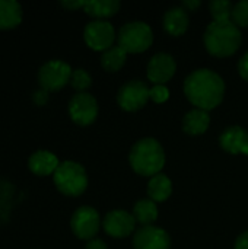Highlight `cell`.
I'll list each match as a JSON object with an SVG mask.
<instances>
[{"mask_svg":"<svg viewBox=\"0 0 248 249\" xmlns=\"http://www.w3.org/2000/svg\"><path fill=\"white\" fill-rule=\"evenodd\" d=\"M170 98V90L165 85H155L151 89V99L156 104H162L165 101H168Z\"/></svg>","mask_w":248,"mask_h":249,"instance_id":"obj_26","label":"cell"},{"mask_svg":"<svg viewBox=\"0 0 248 249\" xmlns=\"http://www.w3.org/2000/svg\"><path fill=\"white\" fill-rule=\"evenodd\" d=\"M133 217L142 226H152L158 219V207L152 200H140L133 207Z\"/></svg>","mask_w":248,"mask_h":249,"instance_id":"obj_21","label":"cell"},{"mask_svg":"<svg viewBox=\"0 0 248 249\" xmlns=\"http://www.w3.org/2000/svg\"><path fill=\"white\" fill-rule=\"evenodd\" d=\"M238 28L240 26H248V0L238 1L237 4H234V10H232V19H231Z\"/></svg>","mask_w":248,"mask_h":249,"instance_id":"obj_25","label":"cell"},{"mask_svg":"<svg viewBox=\"0 0 248 249\" xmlns=\"http://www.w3.org/2000/svg\"><path fill=\"white\" fill-rule=\"evenodd\" d=\"M99 225H101V219L98 212L89 206L79 207L73 213L70 220L73 233L79 239H88V241L95 238V235L99 231Z\"/></svg>","mask_w":248,"mask_h":249,"instance_id":"obj_9","label":"cell"},{"mask_svg":"<svg viewBox=\"0 0 248 249\" xmlns=\"http://www.w3.org/2000/svg\"><path fill=\"white\" fill-rule=\"evenodd\" d=\"M171 193H172V184L167 175L158 174L151 178V181L148 184L149 200H152L155 203L165 201L167 198H170Z\"/></svg>","mask_w":248,"mask_h":249,"instance_id":"obj_20","label":"cell"},{"mask_svg":"<svg viewBox=\"0 0 248 249\" xmlns=\"http://www.w3.org/2000/svg\"><path fill=\"white\" fill-rule=\"evenodd\" d=\"M54 184L61 194L77 197L88 187L86 171L77 162L66 160L60 163L57 171L54 172Z\"/></svg>","mask_w":248,"mask_h":249,"instance_id":"obj_4","label":"cell"},{"mask_svg":"<svg viewBox=\"0 0 248 249\" xmlns=\"http://www.w3.org/2000/svg\"><path fill=\"white\" fill-rule=\"evenodd\" d=\"M22 20V7L15 0H0V29H12Z\"/></svg>","mask_w":248,"mask_h":249,"instance_id":"obj_18","label":"cell"},{"mask_svg":"<svg viewBox=\"0 0 248 249\" xmlns=\"http://www.w3.org/2000/svg\"><path fill=\"white\" fill-rule=\"evenodd\" d=\"M91 83H92V79H91V76H89V73L86 70H83V69L73 70L72 77H70V85L76 90H79V93L85 92L91 86Z\"/></svg>","mask_w":248,"mask_h":249,"instance_id":"obj_24","label":"cell"},{"mask_svg":"<svg viewBox=\"0 0 248 249\" xmlns=\"http://www.w3.org/2000/svg\"><path fill=\"white\" fill-rule=\"evenodd\" d=\"M177 64L172 55L167 53H159L153 55L148 64V79L153 85H165L174 73H175Z\"/></svg>","mask_w":248,"mask_h":249,"instance_id":"obj_13","label":"cell"},{"mask_svg":"<svg viewBox=\"0 0 248 249\" xmlns=\"http://www.w3.org/2000/svg\"><path fill=\"white\" fill-rule=\"evenodd\" d=\"M209 9L213 16V22H225L232 19L234 4L228 0H213L209 3Z\"/></svg>","mask_w":248,"mask_h":249,"instance_id":"obj_23","label":"cell"},{"mask_svg":"<svg viewBox=\"0 0 248 249\" xmlns=\"http://www.w3.org/2000/svg\"><path fill=\"white\" fill-rule=\"evenodd\" d=\"M183 6L187 7V9H190V10H194V9H197L200 6V1L199 0H186L183 3Z\"/></svg>","mask_w":248,"mask_h":249,"instance_id":"obj_32","label":"cell"},{"mask_svg":"<svg viewBox=\"0 0 248 249\" xmlns=\"http://www.w3.org/2000/svg\"><path fill=\"white\" fill-rule=\"evenodd\" d=\"M238 71L241 74V77L244 80L248 82V51L243 55V58L240 60V64H238Z\"/></svg>","mask_w":248,"mask_h":249,"instance_id":"obj_27","label":"cell"},{"mask_svg":"<svg viewBox=\"0 0 248 249\" xmlns=\"http://www.w3.org/2000/svg\"><path fill=\"white\" fill-rule=\"evenodd\" d=\"M102 226L113 238H127L134 231L136 219L126 210H113L104 217Z\"/></svg>","mask_w":248,"mask_h":249,"instance_id":"obj_11","label":"cell"},{"mask_svg":"<svg viewBox=\"0 0 248 249\" xmlns=\"http://www.w3.org/2000/svg\"><path fill=\"white\" fill-rule=\"evenodd\" d=\"M85 3L86 1H83V0H72V1L70 0H64V1H61V6L69 9V10H76V9L85 7Z\"/></svg>","mask_w":248,"mask_h":249,"instance_id":"obj_29","label":"cell"},{"mask_svg":"<svg viewBox=\"0 0 248 249\" xmlns=\"http://www.w3.org/2000/svg\"><path fill=\"white\" fill-rule=\"evenodd\" d=\"M149 99H151V89L142 80H130L124 83L117 93L118 105L129 112L142 109Z\"/></svg>","mask_w":248,"mask_h":249,"instance_id":"obj_7","label":"cell"},{"mask_svg":"<svg viewBox=\"0 0 248 249\" xmlns=\"http://www.w3.org/2000/svg\"><path fill=\"white\" fill-rule=\"evenodd\" d=\"M235 249H248V231L241 233L235 241Z\"/></svg>","mask_w":248,"mask_h":249,"instance_id":"obj_30","label":"cell"},{"mask_svg":"<svg viewBox=\"0 0 248 249\" xmlns=\"http://www.w3.org/2000/svg\"><path fill=\"white\" fill-rule=\"evenodd\" d=\"M184 93L197 109L209 112L222 102L225 82L218 73L209 69H199L187 76L184 82Z\"/></svg>","mask_w":248,"mask_h":249,"instance_id":"obj_1","label":"cell"},{"mask_svg":"<svg viewBox=\"0 0 248 249\" xmlns=\"http://www.w3.org/2000/svg\"><path fill=\"white\" fill-rule=\"evenodd\" d=\"M221 147L231 155H248V133L238 125L228 127L219 137Z\"/></svg>","mask_w":248,"mask_h":249,"instance_id":"obj_14","label":"cell"},{"mask_svg":"<svg viewBox=\"0 0 248 249\" xmlns=\"http://www.w3.org/2000/svg\"><path fill=\"white\" fill-rule=\"evenodd\" d=\"M72 69L67 63L61 60H51L41 66L38 71V82L41 85V89L47 92L60 90L66 83L70 82L72 77Z\"/></svg>","mask_w":248,"mask_h":249,"instance_id":"obj_6","label":"cell"},{"mask_svg":"<svg viewBox=\"0 0 248 249\" xmlns=\"http://www.w3.org/2000/svg\"><path fill=\"white\" fill-rule=\"evenodd\" d=\"M127 54L129 53L120 45H113L110 50L104 51L101 57V64L107 71H117L124 66Z\"/></svg>","mask_w":248,"mask_h":249,"instance_id":"obj_22","label":"cell"},{"mask_svg":"<svg viewBox=\"0 0 248 249\" xmlns=\"http://www.w3.org/2000/svg\"><path fill=\"white\" fill-rule=\"evenodd\" d=\"M129 160L136 174L152 178L161 174L165 165V152L158 140L148 137L132 147Z\"/></svg>","mask_w":248,"mask_h":249,"instance_id":"obj_3","label":"cell"},{"mask_svg":"<svg viewBox=\"0 0 248 249\" xmlns=\"http://www.w3.org/2000/svg\"><path fill=\"white\" fill-rule=\"evenodd\" d=\"M205 45L215 57H229L241 45V31L232 20L212 22L205 31Z\"/></svg>","mask_w":248,"mask_h":249,"instance_id":"obj_2","label":"cell"},{"mask_svg":"<svg viewBox=\"0 0 248 249\" xmlns=\"http://www.w3.org/2000/svg\"><path fill=\"white\" fill-rule=\"evenodd\" d=\"M164 28L170 35L180 36L189 28V15L183 7H172L164 16Z\"/></svg>","mask_w":248,"mask_h":249,"instance_id":"obj_16","label":"cell"},{"mask_svg":"<svg viewBox=\"0 0 248 249\" xmlns=\"http://www.w3.org/2000/svg\"><path fill=\"white\" fill-rule=\"evenodd\" d=\"M85 249H107V245L101 239H91L86 244V248Z\"/></svg>","mask_w":248,"mask_h":249,"instance_id":"obj_31","label":"cell"},{"mask_svg":"<svg viewBox=\"0 0 248 249\" xmlns=\"http://www.w3.org/2000/svg\"><path fill=\"white\" fill-rule=\"evenodd\" d=\"M58 165H60V162H58L57 156L48 150H38V152L32 153L28 160V166H29L31 172H34L35 175H39V177H47V175L54 174L57 171Z\"/></svg>","mask_w":248,"mask_h":249,"instance_id":"obj_15","label":"cell"},{"mask_svg":"<svg viewBox=\"0 0 248 249\" xmlns=\"http://www.w3.org/2000/svg\"><path fill=\"white\" fill-rule=\"evenodd\" d=\"M209 124H210L209 112L196 108L186 114L184 121H183V128L190 136H200L206 133V130L209 128Z\"/></svg>","mask_w":248,"mask_h":249,"instance_id":"obj_17","label":"cell"},{"mask_svg":"<svg viewBox=\"0 0 248 249\" xmlns=\"http://www.w3.org/2000/svg\"><path fill=\"white\" fill-rule=\"evenodd\" d=\"M83 9L89 16L96 18V20H104L105 18L114 16L120 10V1H117V0H89L85 3Z\"/></svg>","mask_w":248,"mask_h":249,"instance_id":"obj_19","label":"cell"},{"mask_svg":"<svg viewBox=\"0 0 248 249\" xmlns=\"http://www.w3.org/2000/svg\"><path fill=\"white\" fill-rule=\"evenodd\" d=\"M153 42V34L148 23L145 22H129L121 26L118 32V45L127 53H143Z\"/></svg>","mask_w":248,"mask_h":249,"instance_id":"obj_5","label":"cell"},{"mask_svg":"<svg viewBox=\"0 0 248 249\" xmlns=\"http://www.w3.org/2000/svg\"><path fill=\"white\" fill-rule=\"evenodd\" d=\"M134 249H170L171 239L168 233L156 226H142L133 238Z\"/></svg>","mask_w":248,"mask_h":249,"instance_id":"obj_12","label":"cell"},{"mask_svg":"<svg viewBox=\"0 0 248 249\" xmlns=\"http://www.w3.org/2000/svg\"><path fill=\"white\" fill-rule=\"evenodd\" d=\"M69 114L77 125H89L98 115V102L86 92L76 93L69 102Z\"/></svg>","mask_w":248,"mask_h":249,"instance_id":"obj_10","label":"cell"},{"mask_svg":"<svg viewBox=\"0 0 248 249\" xmlns=\"http://www.w3.org/2000/svg\"><path fill=\"white\" fill-rule=\"evenodd\" d=\"M83 38L89 48L95 51H107L114 44L115 31L107 20H92L85 26Z\"/></svg>","mask_w":248,"mask_h":249,"instance_id":"obj_8","label":"cell"},{"mask_svg":"<svg viewBox=\"0 0 248 249\" xmlns=\"http://www.w3.org/2000/svg\"><path fill=\"white\" fill-rule=\"evenodd\" d=\"M32 99H34V102H35L37 105H45V102L48 101V92L44 90V89H39V90H37V92L34 93Z\"/></svg>","mask_w":248,"mask_h":249,"instance_id":"obj_28","label":"cell"}]
</instances>
